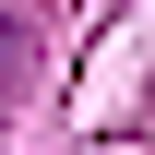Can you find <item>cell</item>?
<instances>
[{"instance_id": "1", "label": "cell", "mask_w": 155, "mask_h": 155, "mask_svg": "<svg viewBox=\"0 0 155 155\" xmlns=\"http://www.w3.org/2000/svg\"><path fill=\"white\" fill-rule=\"evenodd\" d=\"M12 60H24V24H0V84H12Z\"/></svg>"}]
</instances>
